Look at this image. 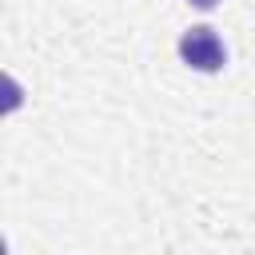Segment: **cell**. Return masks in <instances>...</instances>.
I'll list each match as a JSON object with an SVG mask.
<instances>
[{"label": "cell", "mask_w": 255, "mask_h": 255, "mask_svg": "<svg viewBox=\"0 0 255 255\" xmlns=\"http://www.w3.org/2000/svg\"><path fill=\"white\" fill-rule=\"evenodd\" d=\"M195 8H215V0H191Z\"/></svg>", "instance_id": "2"}, {"label": "cell", "mask_w": 255, "mask_h": 255, "mask_svg": "<svg viewBox=\"0 0 255 255\" xmlns=\"http://www.w3.org/2000/svg\"><path fill=\"white\" fill-rule=\"evenodd\" d=\"M179 56H183V64H191V68H199V72H219L223 68V40L211 32V28H187L183 32V40H179Z\"/></svg>", "instance_id": "1"}]
</instances>
